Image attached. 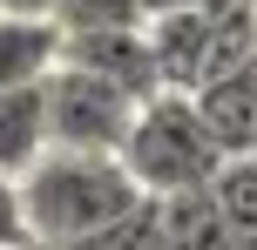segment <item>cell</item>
I'll use <instances>...</instances> for the list:
<instances>
[{"instance_id":"cell-13","label":"cell","mask_w":257,"mask_h":250,"mask_svg":"<svg viewBox=\"0 0 257 250\" xmlns=\"http://www.w3.org/2000/svg\"><path fill=\"white\" fill-rule=\"evenodd\" d=\"M0 250H34L27 203H21V183H14V176H0Z\"/></svg>"},{"instance_id":"cell-7","label":"cell","mask_w":257,"mask_h":250,"mask_svg":"<svg viewBox=\"0 0 257 250\" xmlns=\"http://www.w3.org/2000/svg\"><path fill=\"white\" fill-rule=\"evenodd\" d=\"M54 68H61V27L54 21H14V14H0V95L41 88Z\"/></svg>"},{"instance_id":"cell-3","label":"cell","mask_w":257,"mask_h":250,"mask_svg":"<svg viewBox=\"0 0 257 250\" xmlns=\"http://www.w3.org/2000/svg\"><path fill=\"white\" fill-rule=\"evenodd\" d=\"M136 108L115 81L81 75V68H54L48 75V149L68 156H122L128 129H136Z\"/></svg>"},{"instance_id":"cell-10","label":"cell","mask_w":257,"mask_h":250,"mask_svg":"<svg viewBox=\"0 0 257 250\" xmlns=\"http://www.w3.org/2000/svg\"><path fill=\"white\" fill-rule=\"evenodd\" d=\"M156 223H163V250H230V237H223V223H217L203 189L196 196H163Z\"/></svg>"},{"instance_id":"cell-17","label":"cell","mask_w":257,"mask_h":250,"mask_svg":"<svg viewBox=\"0 0 257 250\" xmlns=\"http://www.w3.org/2000/svg\"><path fill=\"white\" fill-rule=\"evenodd\" d=\"M250 162H257V149H250Z\"/></svg>"},{"instance_id":"cell-2","label":"cell","mask_w":257,"mask_h":250,"mask_svg":"<svg viewBox=\"0 0 257 250\" xmlns=\"http://www.w3.org/2000/svg\"><path fill=\"white\" fill-rule=\"evenodd\" d=\"M122 169H128V183L149 203H163V196L210 189V176L223 169V156H217V142H210V129H203L190 95H156V102L136 108V129L122 142Z\"/></svg>"},{"instance_id":"cell-5","label":"cell","mask_w":257,"mask_h":250,"mask_svg":"<svg viewBox=\"0 0 257 250\" xmlns=\"http://www.w3.org/2000/svg\"><path fill=\"white\" fill-rule=\"evenodd\" d=\"M190 102H196V115H203V129H210V142H217L223 162H230V156H250V149H257V54L237 68V75L196 88Z\"/></svg>"},{"instance_id":"cell-1","label":"cell","mask_w":257,"mask_h":250,"mask_svg":"<svg viewBox=\"0 0 257 250\" xmlns=\"http://www.w3.org/2000/svg\"><path fill=\"white\" fill-rule=\"evenodd\" d=\"M21 203H27L34 250H68V243L95 237V230H108L115 216H128L142 203V189L128 183L122 156H68V149H48L21 176Z\"/></svg>"},{"instance_id":"cell-12","label":"cell","mask_w":257,"mask_h":250,"mask_svg":"<svg viewBox=\"0 0 257 250\" xmlns=\"http://www.w3.org/2000/svg\"><path fill=\"white\" fill-rule=\"evenodd\" d=\"M61 34H102V27H142L136 0H54Z\"/></svg>"},{"instance_id":"cell-8","label":"cell","mask_w":257,"mask_h":250,"mask_svg":"<svg viewBox=\"0 0 257 250\" xmlns=\"http://www.w3.org/2000/svg\"><path fill=\"white\" fill-rule=\"evenodd\" d=\"M41 156H48V81L0 95V176L21 183Z\"/></svg>"},{"instance_id":"cell-4","label":"cell","mask_w":257,"mask_h":250,"mask_svg":"<svg viewBox=\"0 0 257 250\" xmlns=\"http://www.w3.org/2000/svg\"><path fill=\"white\" fill-rule=\"evenodd\" d=\"M61 68L115 81L128 102H156L163 81H156V54L142 27H102V34H61Z\"/></svg>"},{"instance_id":"cell-14","label":"cell","mask_w":257,"mask_h":250,"mask_svg":"<svg viewBox=\"0 0 257 250\" xmlns=\"http://www.w3.org/2000/svg\"><path fill=\"white\" fill-rule=\"evenodd\" d=\"M196 14H203L210 27L217 21H257V0H196Z\"/></svg>"},{"instance_id":"cell-15","label":"cell","mask_w":257,"mask_h":250,"mask_svg":"<svg viewBox=\"0 0 257 250\" xmlns=\"http://www.w3.org/2000/svg\"><path fill=\"white\" fill-rule=\"evenodd\" d=\"M136 14L149 27V21H169V14H196V0H136Z\"/></svg>"},{"instance_id":"cell-6","label":"cell","mask_w":257,"mask_h":250,"mask_svg":"<svg viewBox=\"0 0 257 250\" xmlns=\"http://www.w3.org/2000/svg\"><path fill=\"white\" fill-rule=\"evenodd\" d=\"M142 34H149L163 95H196L203 88V61H210V21L203 14H169V21H149Z\"/></svg>"},{"instance_id":"cell-16","label":"cell","mask_w":257,"mask_h":250,"mask_svg":"<svg viewBox=\"0 0 257 250\" xmlns=\"http://www.w3.org/2000/svg\"><path fill=\"white\" fill-rule=\"evenodd\" d=\"M0 14H14V21H54V0H0Z\"/></svg>"},{"instance_id":"cell-11","label":"cell","mask_w":257,"mask_h":250,"mask_svg":"<svg viewBox=\"0 0 257 250\" xmlns=\"http://www.w3.org/2000/svg\"><path fill=\"white\" fill-rule=\"evenodd\" d=\"M68 250H163V223H156V203L142 196L128 216H115L108 230H95V237L68 243Z\"/></svg>"},{"instance_id":"cell-9","label":"cell","mask_w":257,"mask_h":250,"mask_svg":"<svg viewBox=\"0 0 257 250\" xmlns=\"http://www.w3.org/2000/svg\"><path fill=\"white\" fill-rule=\"evenodd\" d=\"M210 210H217L230 250H257V162L250 156H230L217 176H210Z\"/></svg>"}]
</instances>
